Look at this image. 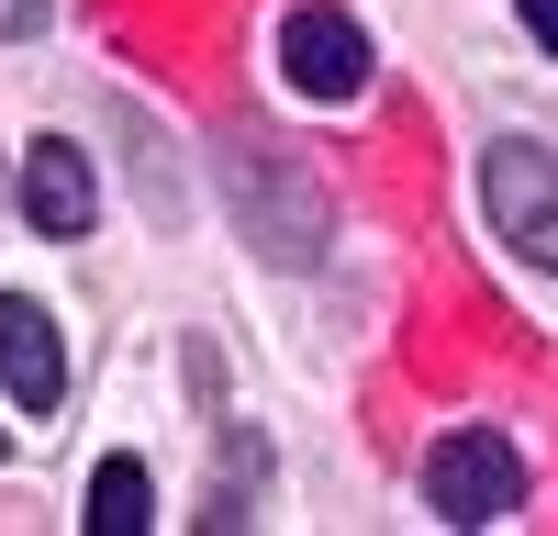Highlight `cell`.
I'll return each mask as SVG.
<instances>
[{
    "label": "cell",
    "mask_w": 558,
    "mask_h": 536,
    "mask_svg": "<svg viewBox=\"0 0 558 536\" xmlns=\"http://www.w3.org/2000/svg\"><path fill=\"white\" fill-rule=\"evenodd\" d=\"M481 212H492V235L514 246L525 268H558V157L547 146L502 134V146L481 157Z\"/></svg>",
    "instance_id": "obj_1"
},
{
    "label": "cell",
    "mask_w": 558,
    "mask_h": 536,
    "mask_svg": "<svg viewBox=\"0 0 558 536\" xmlns=\"http://www.w3.org/2000/svg\"><path fill=\"white\" fill-rule=\"evenodd\" d=\"M425 503H436L447 525H502V514L525 503V459H514L492 425H458V436L425 447Z\"/></svg>",
    "instance_id": "obj_2"
},
{
    "label": "cell",
    "mask_w": 558,
    "mask_h": 536,
    "mask_svg": "<svg viewBox=\"0 0 558 536\" xmlns=\"http://www.w3.org/2000/svg\"><path fill=\"white\" fill-rule=\"evenodd\" d=\"M279 78H291L302 101H357L368 89V34L347 12H291L279 23Z\"/></svg>",
    "instance_id": "obj_3"
},
{
    "label": "cell",
    "mask_w": 558,
    "mask_h": 536,
    "mask_svg": "<svg viewBox=\"0 0 558 536\" xmlns=\"http://www.w3.org/2000/svg\"><path fill=\"white\" fill-rule=\"evenodd\" d=\"M0 391H12L23 414H57V391H68L57 313H45V302H23V291H0Z\"/></svg>",
    "instance_id": "obj_4"
},
{
    "label": "cell",
    "mask_w": 558,
    "mask_h": 536,
    "mask_svg": "<svg viewBox=\"0 0 558 536\" xmlns=\"http://www.w3.org/2000/svg\"><path fill=\"white\" fill-rule=\"evenodd\" d=\"M23 212L45 223V235H89V212H101L89 157H78V146H34V157H23Z\"/></svg>",
    "instance_id": "obj_5"
},
{
    "label": "cell",
    "mask_w": 558,
    "mask_h": 536,
    "mask_svg": "<svg viewBox=\"0 0 558 536\" xmlns=\"http://www.w3.org/2000/svg\"><path fill=\"white\" fill-rule=\"evenodd\" d=\"M89 536H146L157 525V480L134 470V459H101L89 470V514H78Z\"/></svg>",
    "instance_id": "obj_6"
},
{
    "label": "cell",
    "mask_w": 558,
    "mask_h": 536,
    "mask_svg": "<svg viewBox=\"0 0 558 536\" xmlns=\"http://www.w3.org/2000/svg\"><path fill=\"white\" fill-rule=\"evenodd\" d=\"M514 12H525V34L547 45V57H558V0H514Z\"/></svg>",
    "instance_id": "obj_7"
},
{
    "label": "cell",
    "mask_w": 558,
    "mask_h": 536,
    "mask_svg": "<svg viewBox=\"0 0 558 536\" xmlns=\"http://www.w3.org/2000/svg\"><path fill=\"white\" fill-rule=\"evenodd\" d=\"M45 23V0H0V34H34Z\"/></svg>",
    "instance_id": "obj_8"
}]
</instances>
